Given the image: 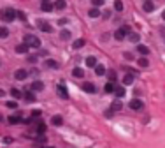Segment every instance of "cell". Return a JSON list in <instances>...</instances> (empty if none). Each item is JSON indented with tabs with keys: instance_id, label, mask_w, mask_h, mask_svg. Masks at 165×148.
I'll list each match as a JSON object with an SVG mask.
<instances>
[{
	"instance_id": "obj_10",
	"label": "cell",
	"mask_w": 165,
	"mask_h": 148,
	"mask_svg": "<svg viewBox=\"0 0 165 148\" xmlns=\"http://www.w3.org/2000/svg\"><path fill=\"white\" fill-rule=\"evenodd\" d=\"M104 90H106V93H114V90H116V85H114V81H109V83H106Z\"/></svg>"
},
{
	"instance_id": "obj_46",
	"label": "cell",
	"mask_w": 165,
	"mask_h": 148,
	"mask_svg": "<svg viewBox=\"0 0 165 148\" xmlns=\"http://www.w3.org/2000/svg\"><path fill=\"white\" fill-rule=\"evenodd\" d=\"M2 120H4V116H2V115H0V122H2Z\"/></svg>"
},
{
	"instance_id": "obj_23",
	"label": "cell",
	"mask_w": 165,
	"mask_h": 148,
	"mask_svg": "<svg viewBox=\"0 0 165 148\" xmlns=\"http://www.w3.org/2000/svg\"><path fill=\"white\" fill-rule=\"evenodd\" d=\"M37 132L39 134H42V132H46V123L40 120V122H37Z\"/></svg>"
},
{
	"instance_id": "obj_8",
	"label": "cell",
	"mask_w": 165,
	"mask_h": 148,
	"mask_svg": "<svg viewBox=\"0 0 165 148\" xmlns=\"http://www.w3.org/2000/svg\"><path fill=\"white\" fill-rule=\"evenodd\" d=\"M56 90H58V93H60V97H61V99H69V92H67V88L63 87V85H58Z\"/></svg>"
},
{
	"instance_id": "obj_27",
	"label": "cell",
	"mask_w": 165,
	"mask_h": 148,
	"mask_svg": "<svg viewBox=\"0 0 165 148\" xmlns=\"http://www.w3.org/2000/svg\"><path fill=\"white\" fill-rule=\"evenodd\" d=\"M72 74H74L76 78H82V76H84V71H82L81 67H76L74 71H72Z\"/></svg>"
},
{
	"instance_id": "obj_22",
	"label": "cell",
	"mask_w": 165,
	"mask_h": 148,
	"mask_svg": "<svg viewBox=\"0 0 165 148\" xmlns=\"http://www.w3.org/2000/svg\"><path fill=\"white\" fill-rule=\"evenodd\" d=\"M95 72H97V76H104L107 71H106L104 65H95Z\"/></svg>"
},
{
	"instance_id": "obj_38",
	"label": "cell",
	"mask_w": 165,
	"mask_h": 148,
	"mask_svg": "<svg viewBox=\"0 0 165 148\" xmlns=\"http://www.w3.org/2000/svg\"><path fill=\"white\" fill-rule=\"evenodd\" d=\"M107 76H109V81H114V79H116V72H114V71H109Z\"/></svg>"
},
{
	"instance_id": "obj_33",
	"label": "cell",
	"mask_w": 165,
	"mask_h": 148,
	"mask_svg": "<svg viewBox=\"0 0 165 148\" xmlns=\"http://www.w3.org/2000/svg\"><path fill=\"white\" fill-rule=\"evenodd\" d=\"M11 95H13V99H19V97H21V92H19L18 88H13L11 90Z\"/></svg>"
},
{
	"instance_id": "obj_43",
	"label": "cell",
	"mask_w": 165,
	"mask_h": 148,
	"mask_svg": "<svg viewBox=\"0 0 165 148\" xmlns=\"http://www.w3.org/2000/svg\"><path fill=\"white\" fill-rule=\"evenodd\" d=\"M40 55L46 57V55H48V51H46V49H40V51H39V57H40Z\"/></svg>"
},
{
	"instance_id": "obj_24",
	"label": "cell",
	"mask_w": 165,
	"mask_h": 148,
	"mask_svg": "<svg viewBox=\"0 0 165 148\" xmlns=\"http://www.w3.org/2000/svg\"><path fill=\"white\" fill-rule=\"evenodd\" d=\"M86 65H88V67H95V65H97V58H95V57H88V58H86Z\"/></svg>"
},
{
	"instance_id": "obj_48",
	"label": "cell",
	"mask_w": 165,
	"mask_h": 148,
	"mask_svg": "<svg viewBox=\"0 0 165 148\" xmlns=\"http://www.w3.org/2000/svg\"><path fill=\"white\" fill-rule=\"evenodd\" d=\"M46 148H51V146H46Z\"/></svg>"
},
{
	"instance_id": "obj_4",
	"label": "cell",
	"mask_w": 165,
	"mask_h": 148,
	"mask_svg": "<svg viewBox=\"0 0 165 148\" xmlns=\"http://www.w3.org/2000/svg\"><path fill=\"white\" fill-rule=\"evenodd\" d=\"M82 90L88 92V93H95L97 92V87L91 81H84V83H82Z\"/></svg>"
},
{
	"instance_id": "obj_3",
	"label": "cell",
	"mask_w": 165,
	"mask_h": 148,
	"mask_svg": "<svg viewBox=\"0 0 165 148\" xmlns=\"http://www.w3.org/2000/svg\"><path fill=\"white\" fill-rule=\"evenodd\" d=\"M130 108L133 111H141V109H144V102L141 99H132L130 101Z\"/></svg>"
},
{
	"instance_id": "obj_28",
	"label": "cell",
	"mask_w": 165,
	"mask_h": 148,
	"mask_svg": "<svg viewBox=\"0 0 165 148\" xmlns=\"http://www.w3.org/2000/svg\"><path fill=\"white\" fill-rule=\"evenodd\" d=\"M53 4H49V2H42V11L44 13H49V11H53Z\"/></svg>"
},
{
	"instance_id": "obj_31",
	"label": "cell",
	"mask_w": 165,
	"mask_h": 148,
	"mask_svg": "<svg viewBox=\"0 0 165 148\" xmlns=\"http://www.w3.org/2000/svg\"><path fill=\"white\" fill-rule=\"evenodd\" d=\"M125 37H127V35L123 34L121 30H116V32H114V39H116V41H123V39H125Z\"/></svg>"
},
{
	"instance_id": "obj_30",
	"label": "cell",
	"mask_w": 165,
	"mask_h": 148,
	"mask_svg": "<svg viewBox=\"0 0 165 148\" xmlns=\"http://www.w3.org/2000/svg\"><path fill=\"white\" fill-rule=\"evenodd\" d=\"M60 37L63 39V41H69L72 35H70V32H69V30H61V32H60Z\"/></svg>"
},
{
	"instance_id": "obj_20",
	"label": "cell",
	"mask_w": 165,
	"mask_h": 148,
	"mask_svg": "<svg viewBox=\"0 0 165 148\" xmlns=\"http://www.w3.org/2000/svg\"><path fill=\"white\" fill-rule=\"evenodd\" d=\"M121 108H123V104H121V101H119V99H116L114 102L111 104V108H109V109H114V111H119Z\"/></svg>"
},
{
	"instance_id": "obj_1",
	"label": "cell",
	"mask_w": 165,
	"mask_h": 148,
	"mask_svg": "<svg viewBox=\"0 0 165 148\" xmlns=\"http://www.w3.org/2000/svg\"><path fill=\"white\" fill-rule=\"evenodd\" d=\"M0 18H2L4 21H14V19H16V11L5 7V9L0 11Z\"/></svg>"
},
{
	"instance_id": "obj_47",
	"label": "cell",
	"mask_w": 165,
	"mask_h": 148,
	"mask_svg": "<svg viewBox=\"0 0 165 148\" xmlns=\"http://www.w3.org/2000/svg\"><path fill=\"white\" fill-rule=\"evenodd\" d=\"M42 2H49V0H42Z\"/></svg>"
},
{
	"instance_id": "obj_34",
	"label": "cell",
	"mask_w": 165,
	"mask_h": 148,
	"mask_svg": "<svg viewBox=\"0 0 165 148\" xmlns=\"http://www.w3.org/2000/svg\"><path fill=\"white\" fill-rule=\"evenodd\" d=\"M114 9L118 11V13L123 11V2H121V0H116V2H114Z\"/></svg>"
},
{
	"instance_id": "obj_36",
	"label": "cell",
	"mask_w": 165,
	"mask_h": 148,
	"mask_svg": "<svg viewBox=\"0 0 165 148\" xmlns=\"http://www.w3.org/2000/svg\"><path fill=\"white\" fill-rule=\"evenodd\" d=\"M16 18H19V19H26V16H25V13H23V11H16Z\"/></svg>"
},
{
	"instance_id": "obj_45",
	"label": "cell",
	"mask_w": 165,
	"mask_h": 148,
	"mask_svg": "<svg viewBox=\"0 0 165 148\" xmlns=\"http://www.w3.org/2000/svg\"><path fill=\"white\" fill-rule=\"evenodd\" d=\"M162 18H163V19H165V11H163V14H162Z\"/></svg>"
},
{
	"instance_id": "obj_16",
	"label": "cell",
	"mask_w": 165,
	"mask_h": 148,
	"mask_svg": "<svg viewBox=\"0 0 165 148\" xmlns=\"http://www.w3.org/2000/svg\"><path fill=\"white\" fill-rule=\"evenodd\" d=\"M84 44H86L84 39H76L74 42H72V48H74V49H79V48H82Z\"/></svg>"
},
{
	"instance_id": "obj_26",
	"label": "cell",
	"mask_w": 165,
	"mask_h": 148,
	"mask_svg": "<svg viewBox=\"0 0 165 148\" xmlns=\"http://www.w3.org/2000/svg\"><path fill=\"white\" fill-rule=\"evenodd\" d=\"M88 16H90V18H98V16H100V11H98L97 7H93V9H90Z\"/></svg>"
},
{
	"instance_id": "obj_29",
	"label": "cell",
	"mask_w": 165,
	"mask_h": 148,
	"mask_svg": "<svg viewBox=\"0 0 165 148\" xmlns=\"http://www.w3.org/2000/svg\"><path fill=\"white\" fill-rule=\"evenodd\" d=\"M148 65H149L148 58H146V57H141V58H139V67H142V69H144V67H148Z\"/></svg>"
},
{
	"instance_id": "obj_41",
	"label": "cell",
	"mask_w": 165,
	"mask_h": 148,
	"mask_svg": "<svg viewBox=\"0 0 165 148\" xmlns=\"http://www.w3.org/2000/svg\"><path fill=\"white\" fill-rule=\"evenodd\" d=\"M32 116H34V118H39V116H40V109H34L32 111Z\"/></svg>"
},
{
	"instance_id": "obj_11",
	"label": "cell",
	"mask_w": 165,
	"mask_h": 148,
	"mask_svg": "<svg viewBox=\"0 0 165 148\" xmlns=\"http://www.w3.org/2000/svg\"><path fill=\"white\" fill-rule=\"evenodd\" d=\"M51 123L56 125V127H60L61 123H63V118H61L60 115H53V116H51Z\"/></svg>"
},
{
	"instance_id": "obj_21",
	"label": "cell",
	"mask_w": 165,
	"mask_h": 148,
	"mask_svg": "<svg viewBox=\"0 0 165 148\" xmlns=\"http://www.w3.org/2000/svg\"><path fill=\"white\" fill-rule=\"evenodd\" d=\"M7 122H9V123H19V122H23V120L19 118L18 115H11V116L7 118Z\"/></svg>"
},
{
	"instance_id": "obj_40",
	"label": "cell",
	"mask_w": 165,
	"mask_h": 148,
	"mask_svg": "<svg viewBox=\"0 0 165 148\" xmlns=\"http://www.w3.org/2000/svg\"><path fill=\"white\" fill-rule=\"evenodd\" d=\"M91 2H93V5H95V7H100L102 4H104V0H91Z\"/></svg>"
},
{
	"instance_id": "obj_15",
	"label": "cell",
	"mask_w": 165,
	"mask_h": 148,
	"mask_svg": "<svg viewBox=\"0 0 165 148\" xmlns=\"http://www.w3.org/2000/svg\"><path fill=\"white\" fill-rule=\"evenodd\" d=\"M53 7L58 9V11H61V9H65V7H67V2H65V0H55Z\"/></svg>"
},
{
	"instance_id": "obj_18",
	"label": "cell",
	"mask_w": 165,
	"mask_h": 148,
	"mask_svg": "<svg viewBox=\"0 0 165 148\" xmlns=\"http://www.w3.org/2000/svg\"><path fill=\"white\" fill-rule=\"evenodd\" d=\"M23 97H25V101H28V102H34V101H35V95H34V92H32V90L25 92V93H23Z\"/></svg>"
},
{
	"instance_id": "obj_19",
	"label": "cell",
	"mask_w": 165,
	"mask_h": 148,
	"mask_svg": "<svg viewBox=\"0 0 165 148\" xmlns=\"http://www.w3.org/2000/svg\"><path fill=\"white\" fill-rule=\"evenodd\" d=\"M125 93H127V92H125V85H123V87H116V90H114V95H116L118 99H119V97H123Z\"/></svg>"
},
{
	"instance_id": "obj_6",
	"label": "cell",
	"mask_w": 165,
	"mask_h": 148,
	"mask_svg": "<svg viewBox=\"0 0 165 148\" xmlns=\"http://www.w3.org/2000/svg\"><path fill=\"white\" fill-rule=\"evenodd\" d=\"M26 76H28L26 69H18V71L14 72V78H16L18 81H23V79H26Z\"/></svg>"
},
{
	"instance_id": "obj_9",
	"label": "cell",
	"mask_w": 165,
	"mask_h": 148,
	"mask_svg": "<svg viewBox=\"0 0 165 148\" xmlns=\"http://www.w3.org/2000/svg\"><path fill=\"white\" fill-rule=\"evenodd\" d=\"M28 49H30V46L25 44V42H23V44H18V46H16V53H21V55L28 53Z\"/></svg>"
},
{
	"instance_id": "obj_2",
	"label": "cell",
	"mask_w": 165,
	"mask_h": 148,
	"mask_svg": "<svg viewBox=\"0 0 165 148\" xmlns=\"http://www.w3.org/2000/svg\"><path fill=\"white\" fill-rule=\"evenodd\" d=\"M23 42H25V44H28L30 48H40V39H37V37L32 35V34L25 35V37H23Z\"/></svg>"
},
{
	"instance_id": "obj_5",
	"label": "cell",
	"mask_w": 165,
	"mask_h": 148,
	"mask_svg": "<svg viewBox=\"0 0 165 148\" xmlns=\"http://www.w3.org/2000/svg\"><path fill=\"white\" fill-rule=\"evenodd\" d=\"M37 27H39L40 30H42V32H46V34L53 32V27H51V25L48 23V21H39V23H37Z\"/></svg>"
},
{
	"instance_id": "obj_17",
	"label": "cell",
	"mask_w": 165,
	"mask_h": 148,
	"mask_svg": "<svg viewBox=\"0 0 165 148\" xmlns=\"http://www.w3.org/2000/svg\"><path fill=\"white\" fill-rule=\"evenodd\" d=\"M137 51L141 53L142 57H146V55H149V48H148V46H144V44H139V46H137Z\"/></svg>"
},
{
	"instance_id": "obj_42",
	"label": "cell",
	"mask_w": 165,
	"mask_h": 148,
	"mask_svg": "<svg viewBox=\"0 0 165 148\" xmlns=\"http://www.w3.org/2000/svg\"><path fill=\"white\" fill-rule=\"evenodd\" d=\"M35 60H37V55H30V57H28V62H30V63H34Z\"/></svg>"
},
{
	"instance_id": "obj_35",
	"label": "cell",
	"mask_w": 165,
	"mask_h": 148,
	"mask_svg": "<svg viewBox=\"0 0 165 148\" xmlns=\"http://www.w3.org/2000/svg\"><path fill=\"white\" fill-rule=\"evenodd\" d=\"M5 106H7V108H11V109H18V102L16 101H9Z\"/></svg>"
},
{
	"instance_id": "obj_7",
	"label": "cell",
	"mask_w": 165,
	"mask_h": 148,
	"mask_svg": "<svg viewBox=\"0 0 165 148\" xmlns=\"http://www.w3.org/2000/svg\"><path fill=\"white\" fill-rule=\"evenodd\" d=\"M142 9L146 11V13H153V11H154V2H153V0H146V2L142 4Z\"/></svg>"
},
{
	"instance_id": "obj_44",
	"label": "cell",
	"mask_w": 165,
	"mask_h": 148,
	"mask_svg": "<svg viewBox=\"0 0 165 148\" xmlns=\"http://www.w3.org/2000/svg\"><path fill=\"white\" fill-rule=\"evenodd\" d=\"M4 95H5V92H4L2 88H0V97H4Z\"/></svg>"
},
{
	"instance_id": "obj_25",
	"label": "cell",
	"mask_w": 165,
	"mask_h": 148,
	"mask_svg": "<svg viewBox=\"0 0 165 148\" xmlns=\"http://www.w3.org/2000/svg\"><path fill=\"white\" fill-rule=\"evenodd\" d=\"M9 37V28L7 27H0V39Z\"/></svg>"
},
{
	"instance_id": "obj_32",
	"label": "cell",
	"mask_w": 165,
	"mask_h": 148,
	"mask_svg": "<svg viewBox=\"0 0 165 148\" xmlns=\"http://www.w3.org/2000/svg\"><path fill=\"white\" fill-rule=\"evenodd\" d=\"M128 37H130V41H132V42H137V44H139V39H141V35H139V34H132V32H130Z\"/></svg>"
},
{
	"instance_id": "obj_12",
	"label": "cell",
	"mask_w": 165,
	"mask_h": 148,
	"mask_svg": "<svg viewBox=\"0 0 165 148\" xmlns=\"http://www.w3.org/2000/svg\"><path fill=\"white\" fill-rule=\"evenodd\" d=\"M32 90H34V92H40V90H44V83H42V81H39V79L34 81V83H32Z\"/></svg>"
},
{
	"instance_id": "obj_37",
	"label": "cell",
	"mask_w": 165,
	"mask_h": 148,
	"mask_svg": "<svg viewBox=\"0 0 165 148\" xmlns=\"http://www.w3.org/2000/svg\"><path fill=\"white\" fill-rule=\"evenodd\" d=\"M119 30H121V32H123V34H125V35H128V34H130V27H128V25H123V27H121Z\"/></svg>"
},
{
	"instance_id": "obj_14",
	"label": "cell",
	"mask_w": 165,
	"mask_h": 148,
	"mask_svg": "<svg viewBox=\"0 0 165 148\" xmlns=\"http://www.w3.org/2000/svg\"><path fill=\"white\" fill-rule=\"evenodd\" d=\"M44 65H46V67H49V69H58V62H56V60H53V58H48V60L44 62Z\"/></svg>"
},
{
	"instance_id": "obj_39",
	"label": "cell",
	"mask_w": 165,
	"mask_h": 148,
	"mask_svg": "<svg viewBox=\"0 0 165 148\" xmlns=\"http://www.w3.org/2000/svg\"><path fill=\"white\" fill-rule=\"evenodd\" d=\"M125 58L127 60H133V53L132 51H125Z\"/></svg>"
},
{
	"instance_id": "obj_13",
	"label": "cell",
	"mask_w": 165,
	"mask_h": 148,
	"mask_svg": "<svg viewBox=\"0 0 165 148\" xmlns=\"http://www.w3.org/2000/svg\"><path fill=\"white\" fill-rule=\"evenodd\" d=\"M132 83H133V74H132V72L125 74V76H123V85H125V87H128V85H132Z\"/></svg>"
}]
</instances>
